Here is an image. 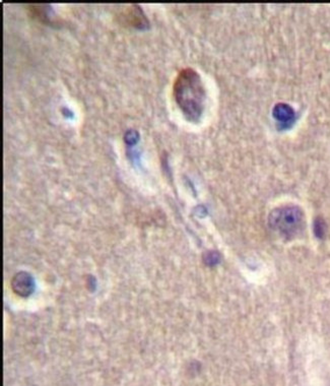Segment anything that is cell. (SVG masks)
Returning <instances> with one entry per match:
<instances>
[{
	"label": "cell",
	"mask_w": 330,
	"mask_h": 386,
	"mask_svg": "<svg viewBox=\"0 0 330 386\" xmlns=\"http://www.w3.org/2000/svg\"><path fill=\"white\" fill-rule=\"evenodd\" d=\"M11 286L15 294L23 298L31 296L35 290L34 279L30 274L26 272H20L16 274L12 279Z\"/></svg>",
	"instance_id": "obj_3"
},
{
	"label": "cell",
	"mask_w": 330,
	"mask_h": 386,
	"mask_svg": "<svg viewBox=\"0 0 330 386\" xmlns=\"http://www.w3.org/2000/svg\"><path fill=\"white\" fill-rule=\"evenodd\" d=\"M174 98L187 120H200L206 100V92L200 76L193 68H184L174 83Z\"/></svg>",
	"instance_id": "obj_1"
},
{
	"label": "cell",
	"mask_w": 330,
	"mask_h": 386,
	"mask_svg": "<svg viewBox=\"0 0 330 386\" xmlns=\"http://www.w3.org/2000/svg\"><path fill=\"white\" fill-rule=\"evenodd\" d=\"M121 19L136 29H145L149 26L148 18L144 11L137 5L127 7L121 14Z\"/></svg>",
	"instance_id": "obj_4"
},
{
	"label": "cell",
	"mask_w": 330,
	"mask_h": 386,
	"mask_svg": "<svg viewBox=\"0 0 330 386\" xmlns=\"http://www.w3.org/2000/svg\"><path fill=\"white\" fill-rule=\"evenodd\" d=\"M304 223V215L298 206H284L274 209L269 216L270 227L286 238L294 237Z\"/></svg>",
	"instance_id": "obj_2"
},
{
	"label": "cell",
	"mask_w": 330,
	"mask_h": 386,
	"mask_svg": "<svg viewBox=\"0 0 330 386\" xmlns=\"http://www.w3.org/2000/svg\"><path fill=\"white\" fill-rule=\"evenodd\" d=\"M220 260V255L217 253V252H208L205 256H204V261L207 265H216Z\"/></svg>",
	"instance_id": "obj_6"
},
{
	"label": "cell",
	"mask_w": 330,
	"mask_h": 386,
	"mask_svg": "<svg viewBox=\"0 0 330 386\" xmlns=\"http://www.w3.org/2000/svg\"><path fill=\"white\" fill-rule=\"evenodd\" d=\"M274 116L277 117V119L282 120V119H289L291 117V111L286 110V106H278L274 109Z\"/></svg>",
	"instance_id": "obj_5"
}]
</instances>
